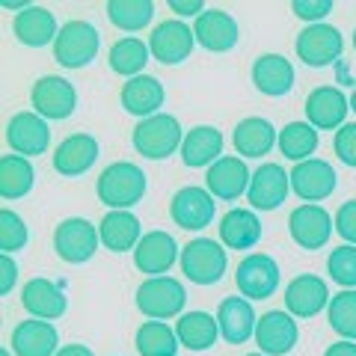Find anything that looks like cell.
<instances>
[{
	"mask_svg": "<svg viewBox=\"0 0 356 356\" xmlns=\"http://www.w3.org/2000/svg\"><path fill=\"white\" fill-rule=\"evenodd\" d=\"M250 181H252V175L247 170V163L241 158H232V154L220 158L217 163H211L208 175H205L208 193L214 199H222V202H235V199H241L250 191Z\"/></svg>",
	"mask_w": 356,
	"mask_h": 356,
	"instance_id": "16",
	"label": "cell"
},
{
	"mask_svg": "<svg viewBox=\"0 0 356 356\" xmlns=\"http://www.w3.org/2000/svg\"><path fill=\"white\" fill-rule=\"evenodd\" d=\"M235 285L241 297L247 300H267L276 288H280V264L264 252H252L241 259L235 270Z\"/></svg>",
	"mask_w": 356,
	"mask_h": 356,
	"instance_id": "7",
	"label": "cell"
},
{
	"mask_svg": "<svg viewBox=\"0 0 356 356\" xmlns=\"http://www.w3.org/2000/svg\"><path fill=\"white\" fill-rule=\"evenodd\" d=\"M288 232H291L297 247L315 252L321 247H327V241L332 235V217L321 205H312V202L297 205L291 211V217H288Z\"/></svg>",
	"mask_w": 356,
	"mask_h": 356,
	"instance_id": "10",
	"label": "cell"
},
{
	"mask_svg": "<svg viewBox=\"0 0 356 356\" xmlns=\"http://www.w3.org/2000/svg\"><path fill=\"white\" fill-rule=\"evenodd\" d=\"M291 9L297 18L309 21V24H321V18L332 13V0H294Z\"/></svg>",
	"mask_w": 356,
	"mask_h": 356,
	"instance_id": "43",
	"label": "cell"
},
{
	"mask_svg": "<svg viewBox=\"0 0 356 356\" xmlns=\"http://www.w3.org/2000/svg\"><path fill=\"white\" fill-rule=\"evenodd\" d=\"M102 48V33L89 21H69L60 27V36L54 42V60L63 69H83L98 57Z\"/></svg>",
	"mask_w": 356,
	"mask_h": 356,
	"instance_id": "3",
	"label": "cell"
},
{
	"mask_svg": "<svg viewBox=\"0 0 356 356\" xmlns=\"http://www.w3.org/2000/svg\"><path fill=\"white\" fill-rule=\"evenodd\" d=\"M220 324L208 312H184L175 324V336L187 350H208L217 341Z\"/></svg>",
	"mask_w": 356,
	"mask_h": 356,
	"instance_id": "33",
	"label": "cell"
},
{
	"mask_svg": "<svg viewBox=\"0 0 356 356\" xmlns=\"http://www.w3.org/2000/svg\"><path fill=\"white\" fill-rule=\"evenodd\" d=\"M350 110L356 113V89H353V95H350Z\"/></svg>",
	"mask_w": 356,
	"mask_h": 356,
	"instance_id": "49",
	"label": "cell"
},
{
	"mask_svg": "<svg viewBox=\"0 0 356 356\" xmlns=\"http://www.w3.org/2000/svg\"><path fill=\"white\" fill-rule=\"evenodd\" d=\"M222 154V134L214 125H196L184 134L181 161L184 166H211Z\"/></svg>",
	"mask_w": 356,
	"mask_h": 356,
	"instance_id": "31",
	"label": "cell"
},
{
	"mask_svg": "<svg viewBox=\"0 0 356 356\" xmlns=\"http://www.w3.org/2000/svg\"><path fill=\"white\" fill-rule=\"evenodd\" d=\"M13 33L18 36L21 44H27V48H44V44L57 42L60 27H57V18H54L51 9H44V6H27L24 13L15 15Z\"/></svg>",
	"mask_w": 356,
	"mask_h": 356,
	"instance_id": "25",
	"label": "cell"
},
{
	"mask_svg": "<svg viewBox=\"0 0 356 356\" xmlns=\"http://www.w3.org/2000/svg\"><path fill=\"white\" fill-rule=\"evenodd\" d=\"M27 241H30V232L24 226V220L9 208L0 211V250H3V255H13L18 250H24Z\"/></svg>",
	"mask_w": 356,
	"mask_h": 356,
	"instance_id": "40",
	"label": "cell"
},
{
	"mask_svg": "<svg viewBox=\"0 0 356 356\" xmlns=\"http://www.w3.org/2000/svg\"><path fill=\"white\" fill-rule=\"evenodd\" d=\"M57 356H95L86 344H65V348L57 350Z\"/></svg>",
	"mask_w": 356,
	"mask_h": 356,
	"instance_id": "48",
	"label": "cell"
},
{
	"mask_svg": "<svg viewBox=\"0 0 356 356\" xmlns=\"http://www.w3.org/2000/svg\"><path fill=\"white\" fill-rule=\"evenodd\" d=\"M193 36L205 51L226 54L238 44L241 30H238V21L229 13H222V9H205L193 24Z\"/></svg>",
	"mask_w": 356,
	"mask_h": 356,
	"instance_id": "20",
	"label": "cell"
},
{
	"mask_svg": "<svg viewBox=\"0 0 356 356\" xmlns=\"http://www.w3.org/2000/svg\"><path fill=\"white\" fill-rule=\"evenodd\" d=\"M154 15V3L152 0H110L107 3V18L110 24L125 30V33H137L152 21Z\"/></svg>",
	"mask_w": 356,
	"mask_h": 356,
	"instance_id": "37",
	"label": "cell"
},
{
	"mask_svg": "<svg viewBox=\"0 0 356 356\" xmlns=\"http://www.w3.org/2000/svg\"><path fill=\"white\" fill-rule=\"evenodd\" d=\"M294 48H297V57L306 65H312V69H324V65H330L332 60L341 57L344 42H341L339 27L321 21V24H309L297 33Z\"/></svg>",
	"mask_w": 356,
	"mask_h": 356,
	"instance_id": "8",
	"label": "cell"
},
{
	"mask_svg": "<svg viewBox=\"0 0 356 356\" xmlns=\"http://www.w3.org/2000/svg\"><path fill=\"white\" fill-rule=\"evenodd\" d=\"M13 353L15 356H57V330H54L51 321H21V324L13 330Z\"/></svg>",
	"mask_w": 356,
	"mask_h": 356,
	"instance_id": "22",
	"label": "cell"
},
{
	"mask_svg": "<svg viewBox=\"0 0 356 356\" xmlns=\"http://www.w3.org/2000/svg\"><path fill=\"white\" fill-rule=\"evenodd\" d=\"M170 214L178 229L199 232L214 220V196L202 187H181L170 202Z\"/></svg>",
	"mask_w": 356,
	"mask_h": 356,
	"instance_id": "17",
	"label": "cell"
},
{
	"mask_svg": "<svg viewBox=\"0 0 356 356\" xmlns=\"http://www.w3.org/2000/svg\"><path fill=\"white\" fill-rule=\"evenodd\" d=\"M217 324H220V336L229 344H243L250 336H255V318L252 303L247 297H226L217 309Z\"/></svg>",
	"mask_w": 356,
	"mask_h": 356,
	"instance_id": "23",
	"label": "cell"
},
{
	"mask_svg": "<svg viewBox=\"0 0 356 356\" xmlns=\"http://www.w3.org/2000/svg\"><path fill=\"white\" fill-rule=\"evenodd\" d=\"M122 107H125L131 116H140V119L158 116V110L163 107V86H161V81L158 77H152V74L131 77V81L122 86Z\"/></svg>",
	"mask_w": 356,
	"mask_h": 356,
	"instance_id": "28",
	"label": "cell"
},
{
	"mask_svg": "<svg viewBox=\"0 0 356 356\" xmlns=\"http://www.w3.org/2000/svg\"><path fill=\"white\" fill-rule=\"evenodd\" d=\"M261 238V222L247 208H232L226 217L220 220V241L229 250H252Z\"/></svg>",
	"mask_w": 356,
	"mask_h": 356,
	"instance_id": "32",
	"label": "cell"
},
{
	"mask_svg": "<svg viewBox=\"0 0 356 356\" xmlns=\"http://www.w3.org/2000/svg\"><path fill=\"white\" fill-rule=\"evenodd\" d=\"M33 110L42 116V119H69L77 107V92L74 86L65 81L60 74H44L33 83Z\"/></svg>",
	"mask_w": 356,
	"mask_h": 356,
	"instance_id": "9",
	"label": "cell"
},
{
	"mask_svg": "<svg viewBox=\"0 0 356 356\" xmlns=\"http://www.w3.org/2000/svg\"><path fill=\"white\" fill-rule=\"evenodd\" d=\"M247 356H264V353H247Z\"/></svg>",
	"mask_w": 356,
	"mask_h": 356,
	"instance_id": "52",
	"label": "cell"
},
{
	"mask_svg": "<svg viewBox=\"0 0 356 356\" xmlns=\"http://www.w3.org/2000/svg\"><path fill=\"white\" fill-rule=\"evenodd\" d=\"M6 143L9 149L21 158H36V154L48 152V143H51V131H48V122H44L39 113H15L6 125Z\"/></svg>",
	"mask_w": 356,
	"mask_h": 356,
	"instance_id": "13",
	"label": "cell"
},
{
	"mask_svg": "<svg viewBox=\"0 0 356 356\" xmlns=\"http://www.w3.org/2000/svg\"><path fill=\"white\" fill-rule=\"evenodd\" d=\"M327 318H330V327L336 330L344 341L356 339V291L353 288H344V291H339L330 300Z\"/></svg>",
	"mask_w": 356,
	"mask_h": 356,
	"instance_id": "39",
	"label": "cell"
},
{
	"mask_svg": "<svg viewBox=\"0 0 356 356\" xmlns=\"http://www.w3.org/2000/svg\"><path fill=\"white\" fill-rule=\"evenodd\" d=\"M170 9L178 15H202L205 13V3L202 0H170Z\"/></svg>",
	"mask_w": 356,
	"mask_h": 356,
	"instance_id": "46",
	"label": "cell"
},
{
	"mask_svg": "<svg viewBox=\"0 0 356 356\" xmlns=\"http://www.w3.org/2000/svg\"><path fill=\"white\" fill-rule=\"evenodd\" d=\"M318 149V128H312L309 122H288L280 131V152L288 161L303 163L309 161Z\"/></svg>",
	"mask_w": 356,
	"mask_h": 356,
	"instance_id": "36",
	"label": "cell"
},
{
	"mask_svg": "<svg viewBox=\"0 0 356 356\" xmlns=\"http://www.w3.org/2000/svg\"><path fill=\"white\" fill-rule=\"evenodd\" d=\"M336 232L339 235L353 243L356 247V199H350V202H344L339 211H336Z\"/></svg>",
	"mask_w": 356,
	"mask_h": 356,
	"instance_id": "44",
	"label": "cell"
},
{
	"mask_svg": "<svg viewBox=\"0 0 356 356\" xmlns=\"http://www.w3.org/2000/svg\"><path fill=\"white\" fill-rule=\"evenodd\" d=\"M98 161V140L92 134H72L54 152V170L60 175H83Z\"/></svg>",
	"mask_w": 356,
	"mask_h": 356,
	"instance_id": "24",
	"label": "cell"
},
{
	"mask_svg": "<svg viewBox=\"0 0 356 356\" xmlns=\"http://www.w3.org/2000/svg\"><path fill=\"white\" fill-rule=\"evenodd\" d=\"M134 149H137L143 158L149 161H163L170 158L175 149H181V125L178 119L170 113H158V116H149V119H140L137 128H134Z\"/></svg>",
	"mask_w": 356,
	"mask_h": 356,
	"instance_id": "2",
	"label": "cell"
},
{
	"mask_svg": "<svg viewBox=\"0 0 356 356\" xmlns=\"http://www.w3.org/2000/svg\"><path fill=\"white\" fill-rule=\"evenodd\" d=\"M98 241H102L98 229L83 217L63 220L57 226V232H54V250H57L60 259L69 261V264H83V261L92 259L95 250H98Z\"/></svg>",
	"mask_w": 356,
	"mask_h": 356,
	"instance_id": "6",
	"label": "cell"
},
{
	"mask_svg": "<svg viewBox=\"0 0 356 356\" xmlns=\"http://www.w3.org/2000/svg\"><path fill=\"white\" fill-rule=\"evenodd\" d=\"M193 30L184 21H161L149 36V51L152 57L163 65H178L193 54Z\"/></svg>",
	"mask_w": 356,
	"mask_h": 356,
	"instance_id": "12",
	"label": "cell"
},
{
	"mask_svg": "<svg viewBox=\"0 0 356 356\" xmlns=\"http://www.w3.org/2000/svg\"><path fill=\"white\" fill-rule=\"evenodd\" d=\"M232 143H235L238 154H243V158H264V154L280 143V137H276V128L267 119L250 116V119L238 122Z\"/></svg>",
	"mask_w": 356,
	"mask_h": 356,
	"instance_id": "30",
	"label": "cell"
},
{
	"mask_svg": "<svg viewBox=\"0 0 356 356\" xmlns=\"http://www.w3.org/2000/svg\"><path fill=\"white\" fill-rule=\"evenodd\" d=\"M178 344L181 341H178L175 330H170V324H163V321H146L137 330L140 356H175Z\"/></svg>",
	"mask_w": 356,
	"mask_h": 356,
	"instance_id": "38",
	"label": "cell"
},
{
	"mask_svg": "<svg viewBox=\"0 0 356 356\" xmlns=\"http://www.w3.org/2000/svg\"><path fill=\"white\" fill-rule=\"evenodd\" d=\"M353 48H356V30H353Z\"/></svg>",
	"mask_w": 356,
	"mask_h": 356,
	"instance_id": "51",
	"label": "cell"
},
{
	"mask_svg": "<svg viewBox=\"0 0 356 356\" xmlns=\"http://www.w3.org/2000/svg\"><path fill=\"white\" fill-rule=\"evenodd\" d=\"M175 259L181 255H178V243L170 232H146L134 250V264L149 276H163L166 270H172Z\"/></svg>",
	"mask_w": 356,
	"mask_h": 356,
	"instance_id": "21",
	"label": "cell"
},
{
	"mask_svg": "<svg viewBox=\"0 0 356 356\" xmlns=\"http://www.w3.org/2000/svg\"><path fill=\"white\" fill-rule=\"evenodd\" d=\"M324 356H356V344L353 341H336L324 350Z\"/></svg>",
	"mask_w": 356,
	"mask_h": 356,
	"instance_id": "47",
	"label": "cell"
},
{
	"mask_svg": "<svg viewBox=\"0 0 356 356\" xmlns=\"http://www.w3.org/2000/svg\"><path fill=\"white\" fill-rule=\"evenodd\" d=\"M33 181H36V172H33V163L21 154H3L0 161V196L3 199H21L33 191Z\"/></svg>",
	"mask_w": 356,
	"mask_h": 356,
	"instance_id": "34",
	"label": "cell"
},
{
	"mask_svg": "<svg viewBox=\"0 0 356 356\" xmlns=\"http://www.w3.org/2000/svg\"><path fill=\"white\" fill-rule=\"evenodd\" d=\"M95 193H98V202H104L110 211H128L146 196V172L137 163H128V161L110 163L98 175Z\"/></svg>",
	"mask_w": 356,
	"mask_h": 356,
	"instance_id": "1",
	"label": "cell"
},
{
	"mask_svg": "<svg viewBox=\"0 0 356 356\" xmlns=\"http://www.w3.org/2000/svg\"><path fill=\"white\" fill-rule=\"evenodd\" d=\"M0 356H13V353H9V350H3V348H0Z\"/></svg>",
	"mask_w": 356,
	"mask_h": 356,
	"instance_id": "50",
	"label": "cell"
},
{
	"mask_svg": "<svg viewBox=\"0 0 356 356\" xmlns=\"http://www.w3.org/2000/svg\"><path fill=\"white\" fill-rule=\"evenodd\" d=\"M21 306H24L33 318L39 321H54V318H63L65 315V300L63 288L54 285L51 280H30L24 288H21Z\"/></svg>",
	"mask_w": 356,
	"mask_h": 356,
	"instance_id": "26",
	"label": "cell"
},
{
	"mask_svg": "<svg viewBox=\"0 0 356 356\" xmlns=\"http://www.w3.org/2000/svg\"><path fill=\"white\" fill-rule=\"evenodd\" d=\"M288 187H291V175H288L280 163H264L252 172L247 199L255 211H276L285 202Z\"/></svg>",
	"mask_w": 356,
	"mask_h": 356,
	"instance_id": "19",
	"label": "cell"
},
{
	"mask_svg": "<svg viewBox=\"0 0 356 356\" xmlns=\"http://www.w3.org/2000/svg\"><path fill=\"white\" fill-rule=\"evenodd\" d=\"M327 270L339 285H344V288L356 285V247L353 243H344V247H336L330 252Z\"/></svg>",
	"mask_w": 356,
	"mask_h": 356,
	"instance_id": "41",
	"label": "cell"
},
{
	"mask_svg": "<svg viewBox=\"0 0 356 356\" xmlns=\"http://www.w3.org/2000/svg\"><path fill=\"white\" fill-rule=\"evenodd\" d=\"M149 57H152V51H149L146 42L137 39V36H125L110 48V69L122 77H140Z\"/></svg>",
	"mask_w": 356,
	"mask_h": 356,
	"instance_id": "35",
	"label": "cell"
},
{
	"mask_svg": "<svg viewBox=\"0 0 356 356\" xmlns=\"http://www.w3.org/2000/svg\"><path fill=\"white\" fill-rule=\"evenodd\" d=\"M332 149H336L339 161L356 166V122H348L336 131V140H332Z\"/></svg>",
	"mask_w": 356,
	"mask_h": 356,
	"instance_id": "42",
	"label": "cell"
},
{
	"mask_svg": "<svg viewBox=\"0 0 356 356\" xmlns=\"http://www.w3.org/2000/svg\"><path fill=\"white\" fill-rule=\"evenodd\" d=\"M98 235H102L104 250L110 252H128L137 250V243L143 241L140 220L131 211H107L104 220L98 222Z\"/></svg>",
	"mask_w": 356,
	"mask_h": 356,
	"instance_id": "29",
	"label": "cell"
},
{
	"mask_svg": "<svg viewBox=\"0 0 356 356\" xmlns=\"http://www.w3.org/2000/svg\"><path fill=\"white\" fill-rule=\"evenodd\" d=\"M300 339L297 321L288 312H264L255 324V344L264 356H285Z\"/></svg>",
	"mask_w": 356,
	"mask_h": 356,
	"instance_id": "15",
	"label": "cell"
},
{
	"mask_svg": "<svg viewBox=\"0 0 356 356\" xmlns=\"http://www.w3.org/2000/svg\"><path fill=\"white\" fill-rule=\"evenodd\" d=\"M285 309L294 318H315L321 309H330V288L315 273H300L285 288Z\"/></svg>",
	"mask_w": 356,
	"mask_h": 356,
	"instance_id": "14",
	"label": "cell"
},
{
	"mask_svg": "<svg viewBox=\"0 0 356 356\" xmlns=\"http://www.w3.org/2000/svg\"><path fill=\"white\" fill-rule=\"evenodd\" d=\"M252 83L259 92L280 98L285 92H291L294 86V65L288 63L282 54H261L252 63Z\"/></svg>",
	"mask_w": 356,
	"mask_h": 356,
	"instance_id": "27",
	"label": "cell"
},
{
	"mask_svg": "<svg viewBox=\"0 0 356 356\" xmlns=\"http://www.w3.org/2000/svg\"><path fill=\"white\" fill-rule=\"evenodd\" d=\"M181 273L193 285H214L226 273V250L211 238H193L181 250Z\"/></svg>",
	"mask_w": 356,
	"mask_h": 356,
	"instance_id": "5",
	"label": "cell"
},
{
	"mask_svg": "<svg viewBox=\"0 0 356 356\" xmlns=\"http://www.w3.org/2000/svg\"><path fill=\"white\" fill-rule=\"evenodd\" d=\"M184 303H187L184 285L172 280V276H149L137 288V309L149 321H166L181 315Z\"/></svg>",
	"mask_w": 356,
	"mask_h": 356,
	"instance_id": "4",
	"label": "cell"
},
{
	"mask_svg": "<svg viewBox=\"0 0 356 356\" xmlns=\"http://www.w3.org/2000/svg\"><path fill=\"white\" fill-rule=\"evenodd\" d=\"M336 184H339L336 170L321 158H309L291 170V191L312 205L324 202L327 196L336 193Z\"/></svg>",
	"mask_w": 356,
	"mask_h": 356,
	"instance_id": "11",
	"label": "cell"
},
{
	"mask_svg": "<svg viewBox=\"0 0 356 356\" xmlns=\"http://www.w3.org/2000/svg\"><path fill=\"white\" fill-rule=\"evenodd\" d=\"M15 280H18V264H15V259H13V255L0 252V294L13 291Z\"/></svg>",
	"mask_w": 356,
	"mask_h": 356,
	"instance_id": "45",
	"label": "cell"
},
{
	"mask_svg": "<svg viewBox=\"0 0 356 356\" xmlns=\"http://www.w3.org/2000/svg\"><path fill=\"white\" fill-rule=\"evenodd\" d=\"M350 110L348 95L339 86H318L306 98V119L318 131H336L344 125V116Z\"/></svg>",
	"mask_w": 356,
	"mask_h": 356,
	"instance_id": "18",
	"label": "cell"
}]
</instances>
